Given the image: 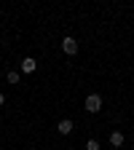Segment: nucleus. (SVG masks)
I'll return each mask as SVG.
<instances>
[{"mask_svg":"<svg viewBox=\"0 0 134 150\" xmlns=\"http://www.w3.org/2000/svg\"><path fill=\"white\" fill-rule=\"evenodd\" d=\"M83 107H86V112H99L102 110V97H99V94H89Z\"/></svg>","mask_w":134,"mask_h":150,"instance_id":"1","label":"nucleus"},{"mask_svg":"<svg viewBox=\"0 0 134 150\" xmlns=\"http://www.w3.org/2000/svg\"><path fill=\"white\" fill-rule=\"evenodd\" d=\"M62 51L67 54V56H75V54H78V40H75V38H65V40H62Z\"/></svg>","mask_w":134,"mask_h":150,"instance_id":"2","label":"nucleus"},{"mask_svg":"<svg viewBox=\"0 0 134 150\" xmlns=\"http://www.w3.org/2000/svg\"><path fill=\"white\" fill-rule=\"evenodd\" d=\"M72 129H75V126H72V121H70V118H62L59 123H56V131H59L62 137H70V134H72Z\"/></svg>","mask_w":134,"mask_h":150,"instance_id":"3","label":"nucleus"},{"mask_svg":"<svg viewBox=\"0 0 134 150\" xmlns=\"http://www.w3.org/2000/svg\"><path fill=\"white\" fill-rule=\"evenodd\" d=\"M19 70H22L24 75H30V72H35V70H38V62L32 59V56H24L22 64H19Z\"/></svg>","mask_w":134,"mask_h":150,"instance_id":"4","label":"nucleus"},{"mask_svg":"<svg viewBox=\"0 0 134 150\" xmlns=\"http://www.w3.org/2000/svg\"><path fill=\"white\" fill-rule=\"evenodd\" d=\"M123 142H126V137H123V131H118V129H113V131H110V145H113V147H123Z\"/></svg>","mask_w":134,"mask_h":150,"instance_id":"5","label":"nucleus"},{"mask_svg":"<svg viewBox=\"0 0 134 150\" xmlns=\"http://www.w3.org/2000/svg\"><path fill=\"white\" fill-rule=\"evenodd\" d=\"M19 78H22V72H16V70H8V72H6V81H8L11 86H16Z\"/></svg>","mask_w":134,"mask_h":150,"instance_id":"6","label":"nucleus"},{"mask_svg":"<svg viewBox=\"0 0 134 150\" xmlns=\"http://www.w3.org/2000/svg\"><path fill=\"white\" fill-rule=\"evenodd\" d=\"M86 150H99V139H89L86 142Z\"/></svg>","mask_w":134,"mask_h":150,"instance_id":"7","label":"nucleus"},{"mask_svg":"<svg viewBox=\"0 0 134 150\" xmlns=\"http://www.w3.org/2000/svg\"><path fill=\"white\" fill-rule=\"evenodd\" d=\"M3 105H6V94L0 91V107H3Z\"/></svg>","mask_w":134,"mask_h":150,"instance_id":"8","label":"nucleus"}]
</instances>
